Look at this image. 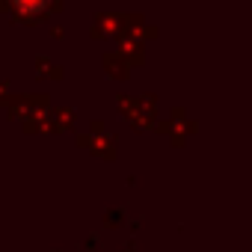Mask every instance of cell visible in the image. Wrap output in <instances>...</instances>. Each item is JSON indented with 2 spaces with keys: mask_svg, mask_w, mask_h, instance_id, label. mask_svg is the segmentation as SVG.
I'll return each instance as SVG.
<instances>
[{
  "mask_svg": "<svg viewBox=\"0 0 252 252\" xmlns=\"http://www.w3.org/2000/svg\"><path fill=\"white\" fill-rule=\"evenodd\" d=\"M45 3H48V0H18L21 9H42Z\"/></svg>",
  "mask_w": 252,
  "mask_h": 252,
  "instance_id": "1",
  "label": "cell"
}]
</instances>
